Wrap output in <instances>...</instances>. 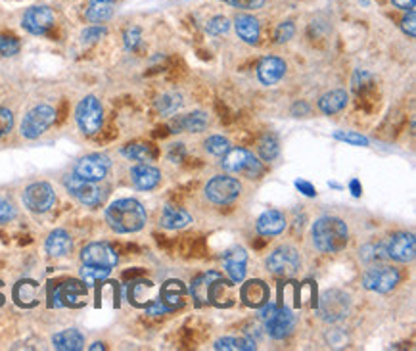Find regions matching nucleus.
Segmentation results:
<instances>
[{"mask_svg":"<svg viewBox=\"0 0 416 351\" xmlns=\"http://www.w3.org/2000/svg\"><path fill=\"white\" fill-rule=\"evenodd\" d=\"M146 210L144 205L132 198H123L109 203L106 210V221L108 225L119 234L139 233L142 226L146 225Z\"/></svg>","mask_w":416,"mask_h":351,"instance_id":"nucleus-1","label":"nucleus"},{"mask_svg":"<svg viewBox=\"0 0 416 351\" xmlns=\"http://www.w3.org/2000/svg\"><path fill=\"white\" fill-rule=\"evenodd\" d=\"M313 244L323 254H338L347 246L349 231L347 225L338 217H321L313 225Z\"/></svg>","mask_w":416,"mask_h":351,"instance_id":"nucleus-2","label":"nucleus"},{"mask_svg":"<svg viewBox=\"0 0 416 351\" xmlns=\"http://www.w3.org/2000/svg\"><path fill=\"white\" fill-rule=\"evenodd\" d=\"M261 317L267 325V332H269L270 338L275 340H284L286 336L292 334L293 327H295V317L293 313L284 307V305H272V304H265L263 305Z\"/></svg>","mask_w":416,"mask_h":351,"instance_id":"nucleus-3","label":"nucleus"},{"mask_svg":"<svg viewBox=\"0 0 416 351\" xmlns=\"http://www.w3.org/2000/svg\"><path fill=\"white\" fill-rule=\"evenodd\" d=\"M224 171L240 173L246 179H257L261 177L263 165L257 157L244 148H231L223 156Z\"/></svg>","mask_w":416,"mask_h":351,"instance_id":"nucleus-4","label":"nucleus"},{"mask_svg":"<svg viewBox=\"0 0 416 351\" xmlns=\"http://www.w3.org/2000/svg\"><path fill=\"white\" fill-rule=\"evenodd\" d=\"M54 119L56 111L52 106H47V104L35 106L31 111H27V116L22 121V134L29 141L39 139L40 134H45L50 129V125L54 123Z\"/></svg>","mask_w":416,"mask_h":351,"instance_id":"nucleus-5","label":"nucleus"},{"mask_svg":"<svg viewBox=\"0 0 416 351\" xmlns=\"http://www.w3.org/2000/svg\"><path fill=\"white\" fill-rule=\"evenodd\" d=\"M75 119H77L79 129L85 134L98 133L104 121V109H102L100 100L96 96H85L75 109Z\"/></svg>","mask_w":416,"mask_h":351,"instance_id":"nucleus-6","label":"nucleus"},{"mask_svg":"<svg viewBox=\"0 0 416 351\" xmlns=\"http://www.w3.org/2000/svg\"><path fill=\"white\" fill-rule=\"evenodd\" d=\"M267 267L275 276L280 279H290L293 274H298L301 267L300 251L292 248V246H282L269 256L267 259Z\"/></svg>","mask_w":416,"mask_h":351,"instance_id":"nucleus-7","label":"nucleus"},{"mask_svg":"<svg viewBox=\"0 0 416 351\" xmlns=\"http://www.w3.org/2000/svg\"><path fill=\"white\" fill-rule=\"evenodd\" d=\"M240 192H242V185L238 182V179L229 177V175H217V177L209 180L208 187H206L208 200L217 203V205H223V203L236 200Z\"/></svg>","mask_w":416,"mask_h":351,"instance_id":"nucleus-8","label":"nucleus"},{"mask_svg":"<svg viewBox=\"0 0 416 351\" xmlns=\"http://www.w3.org/2000/svg\"><path fill=\"white\" fill-rule=\"evenodd\" d=\"M66 188L86 208H98L104 202V190L96 182L79 179L75 173L66 177Z\"/></svg>","mask_w":416,"mask_h":351,"instance_id":"nucleus-9","label":"nucleus"},{"mask_svg":"<svg viewBox=\"0 0 416 351\" xmlns=\"http://www.w3.org/2000/svg\"><path fill=\"white\" fill-rule=\"evenodd\" d=\"M109 167H111V162H109L108 156H104V154H88V156L81 157L75 164L73 173L77 175L79 179L100 182V180L108 177Z\"/></svg>","mask_w":416,"mask_h":351,"instance_id":"nucleus-10","label":"nucleus"},{"mask_svg":"<svg viewBox=\"0 0 416 351\" xmlns=\"http://www.w3.org/2000/svg\"><path fill=\"white\" fill-rule=\"evenodd\" d=\"M399 273L392 267H370L367 273L362 274V286L378 294H387L399 284Z\"/></svg>","mask_w":416,"mask_h":351,"instance_id":"nucleus-11","label":"nucleus"},{"mask_svg":"<svg viewBox=\"0 0 416 351\" xmlns=\"http://www.w3.org/2000/svg\"><path fill=\"white\" fill-rule=\"evenodd\" d=\"M86 286L81 281H68L56 286L52 292V307H83L86 299Z\"/></svg>","mask_w":416,"mask_h":351,"instance_id":"nucleus-12","label":"nucleus"},{"mask_svg":"<svg viewBox=\"0 0 416 351\" xmlns=\"http://www.w3.org/2000/svg\"><path fill=\"white\" fill-rule=\"evenodd\" d=\"M54 202L56 192L48 182H33L25 188L24 203L27 210L35 211V213H45L54 205Z\"/></svg>","mask_w":416,"mask_h":351,"instance_id":"nucleus-13","label":"nucleus"},{"mask_svg":"<svg viewBox=\"0 0 416 351\" xmlns=\"http://www.w3.org/2000/svg\"><path fill=\"white\" fill-rule=\"evenodd\" d=\"M349 311V296L339 292V290H330L326 292L323 297H321V304H318V315L323 317L324 320H330V322H336V320L344 319Z\"/></svg>","mask_w":416,"mask_h":351,"instance_id":"nucleus-14","label":"nucleus"},{"mask_svg":"<svg viewBox=\"0 0 416 351\" xmlns=\"http://www.w3.org/2000/svg\"><path fill=\"white\" fill-rule=\"evenodd\" d=\"M81 261L83 265H96V267H108V269H114V267L119 263V258H117V251L106 242H93L83 248L81 251Z\"/></svg>","mask_w":416,"mask_h":351,"instance_id":"nucleus-15","label":"nucleus"},{"mask_svg":"<svg viewBox=\"0 0 416 351\" xmlns=\"http://www.w3.org/2000/svg\"><path fill=\"white\" fill-rule=\"evenodd\" d=\"M385 251L387 258L395 259L399 263H408L415 259L416 254V240L415 234L410 233H397L393 234L392 238L385 244Z\"/></svg>","mask_w":416,"mask_h":351,"instance_id":"nucleus-16","label":"nucleus"},{"mask_svg":"<svg viewBox=\"0 0 416 351\" xmlns=\"http://www.w3.org/2000/svg\"><path fill=\"white\" fill-rule=\"evenodd\" d=\"M54 12L48 6H33L24 14L22 25L25 31H29L31 35H45L48 29L54 25Z\"/></svg>","mask_w":416,"mask_h":351,"instance_id":"nucleus-17","label":"nucleus"},{"mask_svg":"<svg viewBox=\"0 0 416 351\" xmlns=\"http://www.w3.org/2000/svg\"><path fill=\"white\" fill-rule=\"evenodd\" d=\"M269 286L265 284L259 279H254V281H247L242 290H240V299L242 304L252 307V309H259L265 304H269Z\"/></svg>","mask_w":416,"mask_h":351,"instance_id":"nucleus-18","label":"nucleus"},{"mask_svg":"<svg viewBox=\"0 0 416 351\" xmlns=\"http://www.w3.org/2000/svg\"><path fill=\"white\" fill-rule=\"evenodd\" d=\"M286 73V63L284 60H280L277 56H267L263 58L259 65H257V77L263 85L272 86L277 85L280 79L284 77Z\"/></svg>","mask_w":416,"mask_h":351,"instance_id":"nucleus-19","label":"nucleus"},{"mask_svg":"<svg viewBox=\"0 0 416 351\" xmlns=\"http://www.w3.org/2000/svg\"><path fill=\"white\" fill-rule=\"evenodd\" d=\"M223 265L234 284H238L246 279L247 254L244 248H232L223 256Z\"/></svg>","mask_w":416,"mask_h":351,"instance_id":"nucleus-20","label":"nucleus"},{"mask_svg":"<svg viewBox=\"0 0 416 351\" xmlns=\"http://www.w3.org/2000/svg\"><path fill=\"white\" fill-rule=\"evenodd\" d=\"M131 180L139 190H152L162 182V173L150 164H139L131 169Z\"/></svg>","mask_w":416,"mask_h":351,"instance_id":"nucleus-21","label":"nucleus"},{"mask_svg":"<svg viewBox=\"0 0 416 351\" xmlns=\"http://www.w3.org/2000/svg\"><path fill=\"white\" fill-rule=\"evenodd\" d=\"M160 299L163 304L171 307V311H177L180 309L186 302V286L180 281H175L171 279L162 286L160 290Z\"/></svg>","mask_w":416,"mask_h":351,"instance_id":"nucleus-22","label":"nucleus"},{"mask_svg":"<svg viewBox=\"0 0 416 351\" xmlns=\"http://www.w3.org/2000/svg\"><path fill=\"white\" fill-rule=\"evenodd\" d=\"M255 228H257V233L263 234V236H277V234L284 233V228H286L284 213H280V211L277 210L265 211L261 217L257 219Z\"/></svg>","mask_w":416,"mask_h":351,"instance_id":"nucleus-23","label":"nucleus"},{"mask_svg":"<svg viewBox=\"0 0 416 351\" xmlns=\"http://www.w3.org/2000/svg\"><path fill=\"white\" fill-rule=\"evenodd\" d=\"M234 27H236V33H238V37L244 42H247V45H257L259 42L261 27H259V22L254 16L238 14L236 20H234Z\"/></svg>","mask_w":416,"mask_h":351,"instance_id":"nucleus-24","label":"nucleus"},{"mask_svg":"<svg viewBox=\"0 0 416 351\" xmlns=\"http://www.w3.org/2000/svg\"><path fill=\"white\" fill-rule=\"evenodd\" d=\"M45 248H47L48 256H52V258H66L73 248V240L63 228H56L48 234Z\"/></svg>","mask_w":416,"mask_h":351,"instance_id":"nucleus-25","label":"nucleus"},{"mask_svg":"<svg viewBox=\"0 0 416 351\" xmlns=\"http://www.w3.org/2000/svg\"><path fill=\"white\" fill-rule=\"evenodd\" d=\"M232 292H234V282L224 281L223 276H219L209 288V304L217 305V307H231L234 304Z\"/></svg>","mask_w":416,"mask_h":351,"instance_id":"nucleus-26","label":"nucleus"},{"mask_svg":"<svg viewBox=\"0 0 416 351\" xmlns=\"http://www.w3.org/2000/svg\"><path fill=\"white\" fill-rule=\"evenodd\" d=\"M116 14V2L114 0H93L85 12L88 24L100 25L108 22L109 17Z\"/></svg>","mask_w":416,"mask_h":351,"instance_id":"nucleus-27","label":"nucleus"},{"mask_svg":"<svg viewBox=\"0 0 416 351\" xmlns=\"http://www.w3.org/2000/svg\"><path fill=\"white\" fill-rule=\"evenodd\" d=\"M192 223L190 213L180 208H173V205H165L162 211V217H160V225L163 228H169V231H177V228H185L186 225Z\"/></svg>","mask_w":416,"mask_h":351,"instance_id":"nucleus-28","label":"nucleus"},{"mask_svg":"<svg viewBox=\"0 0 416 351\" xmlns=\"http://www.w3.org/2000/svg\"><path fill=\"white\" fill-rule=\"evenodd\" d=\"M208 127V116L201 114V111H194L188 116L177 117L173 121V129L175 133H200Z\"/></svg>","mask_w":416,"mask_h":351,"instance_id":"nucleus-29","label":"nucleus"},{"mask_svg":"<svg viewBox=\"0 0 416 351\" xmlns=\"http://www.w3.org/2000/svg\"><path fill=\"white\" fill-rule=\"evenodd\" d=\"M14 299L20 307H35L39 304V284L35 281H20L14 288Z\"/></svg>","mask_w":416,"mask_h":351,"instance_id":"nucleus-30","label":"nucleus"},{"mask_svg":"<svg viewBox=\"0 0 416 351\" xmlns=\"http://www.w3.org/2000/svg\"><path fill=\"white\" fill-rule=\"evenodd\" d=\"M52 343H54L56 350L60 351H79L83 350V345H85V336L81 334L79 330H75V328H68L63 332L54 334Z\"/></svg>","mask_w":416,"mask_h":351,"instance_id":"nucleus-31","label":"nucleus"},{"mask_svg":"<svg viewBox=\"0 0 416 351\" xmlns=\"http://www.w3.org/2000/svg\"><path fill=\"white\" fill-rule=\"evenodd\" d=\"M221 274L215 273V271H209V273H203L200 276H196L192 282V297L196 299L198 305H208L209 304V288L215 279H219Z\"/></svg>","mask_w":416,"mask_h":351,"instance_id":"nucleus-32","label":"nucleus"},{"mask_svg":"<svg viewBox=\"0 0 416 351\" xmlns=\"http://www.w3.org/2000/svg\"><path fill=\"white\" fill-rule=\"evenodd\" d=\"M347 106V93L346 91H330V93H326L324 96H321V100H318V108L323 114L326 116H334V114H338L341 109Z\"/></svg>","mask_w":416,"mask_h":351,"instance_id":"nucleus-33","label":"nucleus"},{"mask_svg":"<svg viewBox=\"0 0 416 351\" xmlns=\"http://www.w3.org/2000/svg\"><path fill=\"white\" fill-rule=\"evenodd\" d=\"M129 299H131L132 304L139 305V307H146L148 304H152L155 297V288L152 282L148 281H139L134 282L129 290Z\"/></svg>","mask_w":416,"mask_h":351,"instance_id":"nucleus-34","label":"nucleus"},{"mask_svg":"<svg viewBox=\"0 0 416 351\" xmlns=\"http://www.w3.org/2000/svg\"><path fill=\"white\" fill-rule=\"evenodd\" d=\"M213 348L224 351H252L255 350V342L249 338H221Z\"/></svg>","mask_w":416,"mask_h":351,"instance_id":"nucleus-35","label":"nucleus"},{"mask_svg":"<svg viewBox=\"0 0 416 351\" xmlns=\"http://www.w3.org/2000/svg\"><path fill=\"white\" fill-rule=\"evenodd\" d=\"M111 273L108 267H96V265H83L81 267V281L85 282L86 286H94L98 282L106 281Z\"/></svg>","mask_w":416,"mask_h":351,"instance_id":"nucleus-36","label":"nucleus"},{"mask_svg":"<svg viewBox=\"0 0 416 351\" xmlns=\"http://www.w3.org/2000/svg\"><path fill=\"white\" fill-rule=\"evenodd\" d=\"M361 259L364 263H382L387 258L385 244H369L361 250Z\"/></svg>","mask_w":416,"mask_h":351,"instance_id":"nucleus-37","label":"nucleus"},{"mask_svg":"<svg viewBox=\"0 0 416 351\" xmlns=\"http://www.w3.org/2000/svg\"><path fill=\"white\" fill-rule=\"evenodd\" d=\"M121 154L125 157H129V159H134V162H148V159H152V148L148 146V144H127L123 150H121Z\"/></svg>","mask_w":416,"mask_h":351,"instance_id":"nucleus-38","label":"nucleus"},{"mask_svg":"<svg viewBox=\"0 0 416 351\" xmlns=\"http://www.w3.org/2000/svg\"><path fill=\"white\" fill-rule=\"evenodd\" d=\"M203 146H206V150L211 156H224L231 150V142L226 141L224 136L215 134V136H209L208 141L203 142Z\"/></svg>","mask_w":416,"mask_h":351,"instance_id":"nucleus-39","label":"nucleus"},{"mask_svg":"<svg viewBox=\"0 0 416 351\" xmlns=\"http://www.w3.org/2000/svg\"><path fill=\"white\" fill-rule=\"evenodd\" d=\"M278 141L277 136H272V134H267L261 142H259V156L265 162H272L275 157L278 156Z\"/></svg>","mask_w":416,"mask_h":351,"instance_id":"nucleus-40","label":"nucleus"},{"mask_svg":"<svg viewBox=\"0 0 416 351\" xmlns=\"http://www.w3.org/2000/svg\"><path fill=\"white\" fill-rule=\"evenodd\" d=\"M229 29H231V22L224 16L213 17V20H209L208 25H206V31H208L209 35H213V37L224 35Z\"/></svg>","mask_w":416,"mask_h":351,"instance_id":"nucleus-41","label":"nucleus"},{"mask_svg":"<svg viewBox=\"0 0 416 351\" xmlns=\"http://www.w3.org/2000/svg\"><path fill=\"white\" fill-rule=\"evenodd\" d=\"M180 96L178 94H165L163 98H160V102H157V108H160V111L162 114H175L178 108H180Z\"/></svg>","mask_w":416,"mask_h":351,"instance_id":"nucleus-42","label":"nucleus"},{"mask_svg":"<svg viewBox=\"0 0 416 351\" xmlns=\"http://www.w3.org/2000/svg\"><path fill=\"white\" fill-rule=\"evenodd\" d=\"M14 217H16V208H14V203L10 202L6 196L0 194V225L10 223Z\"/></svg>","mask_w":416,"mask_h":351,"instance_id":"nucleus-43","label":"nucleus"},{"mask_svg":"<svg viewBox=\"0 0 416 351\" xmlns=\"http://www.w3.org/2000/svg\"><path fill=\"white\" fill-rule=\"evenodd\" d=\"M20 52V42L14 37H6V35H0V54L6 56H16Z\"/></svg>","mask_w":416,"mask_h":351,"instance_id":"nucleus-44","label":"nucleus"},{"mask_svg":"<svg viewBox=\"0 0 416 351\" xmlns=\"http://www.w3.org/2000/svg\"><path fill=\"white\" fill-rule=\"evenodd\" d=\"M334 139H338V141L349 142V144H355V146H369V141L359 133H351V131H336L334 133Z\"/></svg>","mask_w":416,"mask_h":351,"instance_id":"nucleus-45","label":"nucleus"},{"mask_svg":"<svg viewBox=\"0 0 416 351\" xmlns=\"http://www.w3.org/2000/svg\"><path fill=\"white\" fill-rule=\"evenodd\" d=\"M106 27H102V25H93V27H86L83 35H81V39L86 45H91V42H98L102 37H106Z\"/></svg>","mask_w":416,"mask_h":351,"instance_id":"nucleus-46","label":"nucleus"},{"mask_svg":"<svg viewBox=\"0 0 416 351\" xmlns=\"http://www.w3.org/2000/svg\"><path fill=\"white\" fill-rule=\"evenodd\" d=\"M293 33H295V25H293V22H282V24L277 27L275 39H277V42H288V40L293 37Z\"/></svg>","mask_w":416,"mask_h":351,"instance_id":"nucleus-47","label":"nucleus"},{"mask_svg":"<svg viewBox=\"0 0 416 351\" xmlns=\"http://www.w3.org/2000/svg\"><path fill=\"white\" fill-rule=\"evenodd\" d=\"M14 127V116L8 108H0V139L6 136Z\"/></svg>","mask_w":416,"mask_h":351,"instance_id":"nucleus-48","label":"nucleus"},{"mask_svg":"<svg viewBox=\"0 0 416 351\" xmlns=\"http://www.w3.org/2000/svg\"><path fill=\"white\" fill-rule=\"evenodd\" d=\"M125 39V48L127 50H137V47L140 45V40H142V35H140L139 27H131V29H127L123 35Z\"/></svg>","mask_w":416,"mask_h":351,"instance_id":"nucleus-49","label":"nucleus"},{"mask_svg":"<svg viewBox=\"0 0 416 351\" xmlns=\"http://www.w3.org/2000/svg\"><path fill=\"white\" fill-rule=\"evenodd\" d=\"M401 29L407 33L410 39L415 37V35H416V14H415V10H408L407 16L403 17V22H401Z\"/></svg>","mask_w":416,"mask_h":351,"instance_id":"nucleus-50","label":"nucleus"},{"mask_svg":"<svg viewBox=\"0 0 416 351\" xmlns=\"http://www.w3.org/2000/svg\"><path fill=\"white\" fill-rule=\"evenodd\" d=\"M224 2H226V4H231V6H234V8L255 10V8H261L265 0H224Z\"/></svg>","mask_w":416,"mask_h":351,"instance_id":"nucleus-51","label":"nucleus"},{"mask_svg":"<svg viewBox=\"0 0 416 351\" xmlns=\"http://www.w3.org/2000/svg\"><path fill=\"white\" fill-rule=\"evenodd\" d=\"M144 309H146L148 315H167V313H173L171 311V307H167V305L163 304L160 297H157V299H154L152 304H148Z\"/></svg>","mask_w":416,"mask_h":351,"instance_id":"nucleus-52","label":"nucleus"},{"mask_svg":"<svg viewBox=\"0 0 416 351\" xmlns=\"http://www.w3.org/2000/svg\"><path fill=\"white\" fill-rule=\"evenodd\" d=\"M295 187L300 188V192H303L309 198H315L316 196V188L311 182H307V180H295Z\"/></svg>","mask_w":416,"mask_h":351,"instance_id":"nucleus-53","label":"nucleus"},{"mask_svg":"<svg viewBox=\"0 0 416 351\" xmlns=\"http://www.w3.org/2000/svg\"><path fill=\"white\" fill-rule=\"evenodd\" d=\"M393 2V6L395 8H399V10H415V4H416V0H392Z\"/></svg>","mask_w":416,"mask_h":351,"instance_id":"nucleus-54","label":"nucleus"},{"mask_svg":"<svg viewBox=\"0 0 416 351\" xmlns=\"http://www.w3.org/2000/svg\"><path fill=\"white\" fill-rule=\"evenodd\" d=\"M349 188H351V192H353V196H357V198L361 196L362 188H361V185H359V180H357V179H353V180H351V182H349Z\"/></svg>","mask_w":416,"mask_h":351,"instance_id":"nucleus-55","label":"nucleus"},{"mask_svg":"<svg viewBox=\"0 0 416 351\" xmlns=\"http://www.w3.org/2000/svg\"><path fill=\"white\" fill-rule=\"evenodd\" d=\"M91 350H104V343H100V342H96V343H93V345H91Z\"/></svg>","mask_w":416,"mask_h":351,"instance_id":"nucleus-56","label":"nucleus"},{"mask_svg":"<svg viewBox=\"0 0 416 351\" xmlns=\"http://www.w3.org/2000/svg\"><path fill=\"white\" fill-rule=\"evenodd\" d=\"M4 304V296H2V294H0V305Z\"/></svg>","mask_w":416,"mask_h":351,"instance_id":"nucleus-57","label":"nucleus"}]
</instances>
